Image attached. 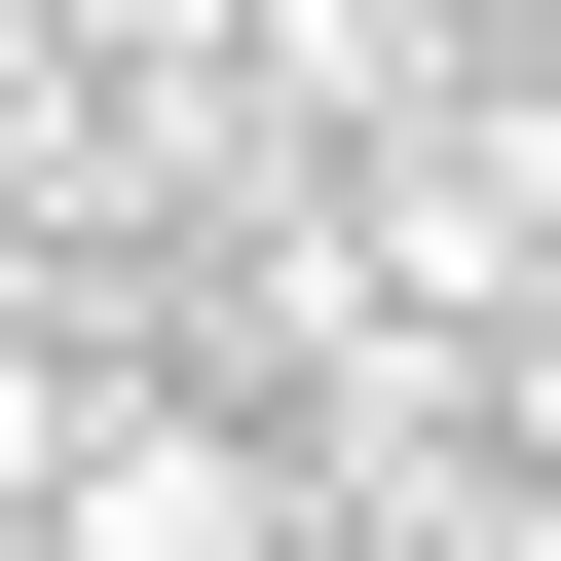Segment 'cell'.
I'll return each mask as SVG.
<instances>
[{
  "instance_id": "1",
  "label": "cell",
  "mask_w": 561,
  "mask_h": 561,
  "mask_svg": "<svg viewBox=\"0 0 561 561\" xmlns=\"http://www.w3.org/2000/svg\"><path fill=\"white\" fill-rule=\"evenodd\" d=\"M0 524H38V561H300V449H225V412H76V449H0Z\"/></svg>"
}]
</instances>
